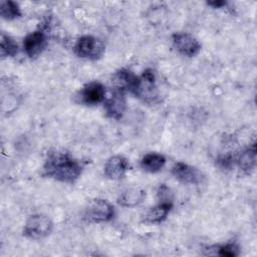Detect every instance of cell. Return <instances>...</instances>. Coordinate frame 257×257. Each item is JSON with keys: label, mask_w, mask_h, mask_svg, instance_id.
Wrapping results in <instances>:
<instances>
[{"label": "cell", "mask_w": 257, "mask_h": 257, "mask_svg": "<svg viewBox=\"0 0 257 257\" xmlns=\"http://www.w3.org/2000/svg\"><path fill=\"white\" fill-rule=\"evenodd\" d=\"M53 229L52 220L43 214H34L28 217L24 224L23 236L38 240L47 237Z\"/></svg>", "instance_id": "cell-5"}, {"label": "cell", "mask_w": 257, "mask_h": 257, "mask_svg": "<svg viewBox=\"0 0 257 257\" xmlns=\"http://www.w3.org/2000/svg\"><path fill=\"white\" fill-rule=\"evenodd\" d=\"M171 38L173 46L184 56L194 57L202 49V45L198 39L188 32H175Z\"/></svg>", "instance_id": "cell-7"}, {"label": "cell", "mask_w": 257, "mask_h": 257, "mask_svg": "<svg viewBox=\"0 0 257 257\" xmlns=\"http://www.w3.org/2000/svg\"><path fill=\"white\" fill-rule=\"evenodd\" d=\"M130 170V163L123 156L110 157L104 164L103 174L109 180H120Z\"/></svg>", "instance_id": "cell-11"}, {"label": "cell", "mask_w": 257, "mask_h": 257, "mask_svg": "<svg viewBox=\"0 0 257 257\" xmlns=\"http://www.w3.org/2000/svg\"><path fill=\"white\" fill-rule=\"evenodd\" d=\"M235 164L238 166L240 171L244 174L249 175L256 166V143L252 142L247 148L242 150L236 157Z\"/></svg>", "instance_id": "cell-12"}, {"label": "cell", "mask_w": 257, "mask_h": 257, "mask_svg": "<svg viewBox=\"0 0 257 257\" xmlns=\"http://www.w3.org/2000/svg\"><path fill=\"white\" fill-rule=\"evenodd\" d=\"M157 195H158L159 202H173L172 191L165 184H163L159 187Z\"/></svg>", "instance_id": "cell-20"}, {"label": "cell", "mask_w": 257, "mask_h": 257, "mask_svg": "<svg viewBox=\"0 0 257 257\" xmlns=\"http://www.w3.org/2000/svg\"><path fill=\"white\" fill-rule=\"evenodd\" d=\"M81 163L70 154L64 152H50L43 164L42 175L55 181L72 184L82 173Z\"/></svg>", "instance_id": "cell-1"}, {"label": "cell", "mask_w": 257, "mask_h": 257, "mask_svg": "<svg viewBox=\"0 0 257 257\" xmlns=\"http://www.w3.org/2000/svg\"><path fill=\"white\" fill-rule=\"evenodd\" d=\"M207 4L213 8H222L224 6H226L227 2L226 1H220V0H215V1H208Z\"/></svg>", "instance_id": "cell-21"}, {"label": "cell", "mask_w": 257, "mask_h": 257, "mask_svg": "<svg viewBox=\"0 0 257 257\" xmlns=\"http://www.w3.org/2000/svg\"><path fill=\"white\" fill-rule=\"evenodd\" d=\"M18 53V44L10 36L2 33L0 40L1 57H14Z\"/></svg>", "instance_id": "cell-19"}, {"label": "cell", "mask_w": 257, "mask_h": 257, "mask_svg": "<svg viewBox=\"0 0 257 257\" xmlns=\"http://www.w3.org/2000/svg\"><path fill=\"white\" fill-rule=\"evenodd\" d=\"M146 198V192L140 188H126L117 197V204L124 208H133L141 203Z\"/></svg>", "instance_id": "cell-14"}, {"label": "cell", "mask_w": 257, "mask_h": 257, "mask_svg": "<svg viewBox=\"0 0 257 257\" xmlns=\"http://www.w3.org/2000/svg\"><path fill=\"white\" fill-rule=\"evenodd\" d=\"M130 92L147 104H157L161 102V91L155 70L147 68L141 75H137Z\"/></svg>", "instance_id": "cell-2"}, {"label": "cell", "mask_w": 257, "mask_h": 257, "mask_svg": "<svg viewBox=\"0 0 257 257\" xmlns=\"http://www.w3.org/2000/svg\"><path fill=\"white\" fill-rule=\"evenodd\" d=\"M103 107L107 117L115 120L120 119L126 109L125 91L117 88H112L110 96L104 100Z\"/></svg>", "instance_id": "cell-9"}, {"label": "cell", "mask_w": 257, "mask_h": 257, "mask_svg": "<svg viewBox=\"0 0 257 257\" xmlns=\"http://www.w3.org/2000/svg\"><path fill=\"white\" fill-rule=\"evenodd\" d=\"M136 74H134L131 70L121 68L117 70L113 75H112V85L113 88L121 89L123 91H130L134 80L136 78Z\"/></svg>", "instance_id": "cell-17"}, {"label": "cell", "mask_w": 257, "mask_h": 257, "mask_svg": "<svg viewBox=\"0 0 257 257\" xmlns=\"http://www.w3.org/2000/svg\"><path fill=\"white\" fill-rule=\"evenodd\" d=\"M171 173L179 182L187 185H201L205 180V175L198 168L183 162L174 164Z\"/></svg>", "instance_id": "cell-8"}, {"label": "cell", "mask_w": 257, "mask_h": 257, "mask_svg": "<svg viewBox=\"0 0 257 257\" xmlns=\"http://www.w3.org/2000/svg\"><path fill=\"white\" fill-rule=\"evenodd\" d=\"M173 208V202H159L158 205L150 208L144 216L143 222L146 224L163 223Z\"/></svg>", "instance_id": "cell-13"}, {"label": "cell", "mask_w": 257, "mask_h": 257, "mask_svg": "<svg viewBox=\"0 0 257 257\" xmlns=\"http://www.w3.org/2000/svg\"><path fill=\"white\" fill-rule=\"evenodd\" d=\"M0 15L5 20H14L21 16V11L16 2L2 0L0 2Z\"/></svg>", "instance_id": "cell-18"}, {"label": "cell", "mask_w": 257, "mask_h": 257, "mask_svg": "<svg viewBox=\"0 0 257 257\" xmlns=\"http://www.w3.org/2000/svg\"><path fill=\"white\" fill-rule=\"evenodd\" d=\"M114 207L107 200L95 199L88 203L83 212V219L88 223H106L113 219Z\"/></svg>", "instance_id": "cell-4"}, {"label": "cell", "mask_w": 257, "mask_h": 257, "mask_svg": "<svg viewBox=\"0 0 257 257\" xmlns=\"http://www.w3.org/2000/svg\"><path fill=\"white\" fill-rule=\"evenodd\" d=\"M105 86L99 81L84 84L74 95V101L81 105L95 106L105 100Z\"/></svg>", "instance_id": "cell-6"}, {"label": "cell", "mask_w": 257, "mask_h": 257, "mask_svg": "<svg viewBox=\"0 0 257 257\" xmlns=\"http://www.w3.org/2000/svg\"><path fill=\"white\" fill-rule=\"evenodd\" d=\"M205 255H218L223 257H236L240 253V247L235 241H230L225 244L208 246L205 249Z\"/></svg>", "instance_id": "cell-16"}, {"label": "cell", "mask_w": 257, "mask_h": 257, "mask_svg": "<svg viewBox=\"0 0 257 257\" xmlns=\"http://www.w3.org/2000/svg\"><path fill=\"white\" fill-rule=\"evenodd\" d=\"M73 51L79 58L98 60L104 54L105 45L103 41L97 37L92 35H83L76 40Z\"/></svg>", "instance_id": "cell-3"}, {"label": "cell", "mask_w": 257, "mask_h": 257, "mask_svg": "<svg viewBox=\"0 0 257 257\" xmlns=\"http://www.w3.org/2000/svg\"><path fill=\"white\" fill-rule=\"evenodd\" d=\"M166 157L159 153H148L141 160V168L148 173H158L166 165Z\"/></svg>", "instance_id": "cell-15"}, {"label": "cell", "mask_w": 257, "mask_h": 257, "mask_svg": "<svg viewBox=\"0 0 257 257\" xmlns=\"http://www.w3.org/2000/svg\"><path fill=\"white\" fill-rule=\"evenodd\" d=\"M48 44V37L43 29L35 30L27 34L23 40V49L26 55L33 59L39 56Z\"/></svg>", "instance_id": "cell-10"}]
</instances>
